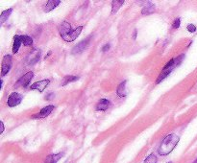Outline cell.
I'll list each match as a JSON object with an SVG mask.
<instances>
[{"instance_id":"obj_15","label":"cell","mask_w":197,"mask_h":163,"mask_svg":"<svg viewBox=\"0 0 197 163\" xmlns=\"http://www.w3.org/2000/svg\"><path fill=\"white\" fill-rule=\"evenodd\" d=\"M63 156V153H60L57 154H50V156L46 157L45 163H57L60 160V158H62Z\"/></svg>"},{"instance_id":"obj_21","label":"cell","mask_w":197,"mask_h":163,"mask_svg":"<svg viewBox=\"0 0 197 163\" xmlns=\"http://www.w3.org/2000/svg\"><path fill=\"white\" fill-rule=\"evenodd\" d=\"M143 162L144 163H157L158 162V157H157V156L155 153H151V154H149L146 158H145Z\"/></svg>"},{"instance_id":"obj_28","label":"cell","mask_w":197,"mask_h":163,"mask_svg":"<svg viewBox=\"0 0 197 163\" xmlns=\"http://www.w3.org/2000/svg\"><path fill=\"white\" fill-rule=\"evenodd\" d=\"M133 37H134V40H136V30H135L134 35H133Z\"/></svg>"},{"instance_id":"obj_3","label":"cell","mask_w":197,"mask_h":163,"mask_svg":"<svg viewBox=\"0 0 197 163\" xmlns=\"http://www.w3.org/2000/svg\"><path fill=\"white\" fill-rule=\"evenodd\" d=\"M91 38V36H89V37L86 38V40H82L77 45H75L73 48H72V54H80V53H82L83 51H85V49L87 48L89 44Z\"/></svg>"},{"instance_id":"obj_12","label":"cell","mask_w":197,"mask_h":163,"mask_svg":"<svg viewBox=\"0 0 197 163\" xmlns=\"http://www.w3.org/2000/svg\"><path fill=\"white\" fill-rule=\"evenodd\" d=\"M126 84H127V81H123L122 83L119 84L117 89V93L119 97H125L127 95V89H126Z\"/></svg>"},{"instance_id":"obj_17","label":"cell","mask_w":197,"mask_h":163,"mask_svg":"<svg viewBox=\"0 0 197 163\" xmlns=\"http://www.w3.org/2000/svg\"><path fill=\"white\" fill-rule=\"evenodd\" d=\"M155 11V5L152 3H149L148 5H146L142 10H141V14L142 15H150Z\"/></svg>"},{"instance_id":"obj_9","label":"cell","mask_w":197,"mask_h":163,"mask_svg":"<svg viewBox=\"0 0 197 163\" xmlns=\"http://www.w3.org/2000/svg\"><path fill=\"white\" fill-rule=\"evenodd\" d=\"M49 83H50V81L48 79L42 80L41 82H37V83L33 84L30 88L31 89H37V90H38L40 92H44V90L45 89V87H47V85L49 84Z\"/></svg>"},{"instance_id":"obj_2","label":"cell","mask_w":197,"mask_h":163,"mask_svg":"<svg viewBox=\"0 0 197 163\" xmlns=\"http://www.w3.org/2000/svg\"><path fill=\"white\" fill-rule=\"evenodd\" d=\"M23 97L22 95H20L18 92H13L11 93L9 97H8V101H7V105L10 106V108H14V106H18L21 101H22Z\"/></svg>"},{"instance_id":"obj_8","label":"cell","mask_w":197,"mask_h":163,"mask_svg":"<svg viewBox=\"0 0 197 163\" xmlns=\"http://www.w3.org/2000/svg\"><path fill=\"white\" fill-rule=\"evenodd\" d=\"M82 30H83V26H79V27H77L75 30H73L69 35H67L66 37H63V40H65V41H67V42H71V41H73V40H75L77 37H79V35L81 34V32H82Z\"/></svg>"},{"instance_id":"obj_5","label":"cell","mask_w":197,"mask_h":163,"mask_svg":"<svg viewBox=\"0 0 197 163\" xmlns=\"http://www.w3.org/2000/svg\"><path fill=\"white\" fill-rule=\"evenodd\" d=\"M71 32H72L71 26L67 21H63V22L59 26V33H60V35H61L62 38L66 37L67 35H69Z\"/></svg>"},{"instance_id":"obj_14","label":"cell","mask_w":197,"mask_h":163,"mask_svg":"<svg viewBox=\"0 0 197 163\" xmlns=\"http://www.w3.org/2000/svg\"><path fill=\"white\" fill-rule=\"evenodd\" d=\"M30 59L29 61V64H35L38 62V59H40V57H41V51L40 50H33L31 53H30Z\"/></svg>"},{"instance_id":"obj_16","label":"cell","mask_w":197,"mask_h":163,"mask_svg":"<svg viewBox=\"0 0 197 163\" xmlns=\"http://www.w3.org/2000/svg\"><path fill=\"white\" fill-rule=\"evenodd\" d=\"M124 4V0H114L112 2V14H117Z\"/></svg>"},{"instance_id":"obj_23","label":"cell","mask_w":197,"mask_h":163,"mask_svg":"<svg viewBox=\"0 0 197 163\" xmlns=\"http://www.w3.org/2000/svg\"><path fill=\"white\" fill-rule=\"evenodd\" d=\"M180 24H181V18H176L174 20L173 24H172V27L174 29H178L180 27Z\"/></svg>"},{"instance_id":"obj_25","label":"cell","mask_w":197,"mask_h":163,"mask_svg":"<svg viewBox=\"0 0 197 163\" xmlns=\"http://www.w3.org/2000/svg\"><path fill=\"white\" fill-rule=\"evenodd\" d=\"M54 97H55V94H54L53 92L48 93V94H47V95L45 96V100H47V101L53 100V99H54Z\"/></svg>"},{"instance_id":"obj_30","label":"cell","mask_w":197,"mask_h":163,"mask_svg":"<svg viewBox=\"0 0 197 163\" xmlns=\"http://www.w3.org/2000/svg\"><path fill=\"white\" fill-rule=\"evenodd\" d=\"M167 163H172V162H171V161H170V162H167Z\"/></svg>"},{"instance_id":"obj_24","label":"cell","mask_w":197,"mask_h":163,"mask_svg":"<svg viewBox=\"0 0 197 163\" xmlns=\"http://www.w3.org/2000/svg\"><path fill=\"white\" fill-rule=\"evenodd\" d=\"M187 29L190 33H194L196 31V27H195V25H193V24H188Z\"/></svg>"},{"instance_id":"obj_7","label":"cell","mask_w":197,"mask_h":163,"mask_svg":"<svg viewBox=\"0 0 197 163\" xmlns=\"http://www.w3.org/2000/svg\"><path fill=\"white\" fill-rule=\"evenodd\" d=\"M34 77V73L33 72H27L26 74L23 75L21 78L18 81V85H21V87H26L27 85L30 84V82L32 81Z\"/></svg>"},{"instance_id":"obj_29","label":"cell","mask_w":197,"mask_h":163,"mask_svg":"<svg viewBox=\"0 0 197 163\" xmlns=\"http://www.w3.org/2000/svg\"><path fill=\"white\" fill-rule=\"evenodd\" d=\"M193 163H197V159H196V160H195V161H194Z\"/></svg>"},{"instance_id":"obj_20","label":"cell","mask_w":197,"mask_h":163,"mask_svg":"<svg viewBox=\"0 0 197 163\" xmlns=\"http://www.w3.org/2000/svg\"><path fill=\"white\" fill-rule=\"evenodd\" d=\"M171 72H172V69H168V70H162V71L161 72V74L159 75V77H158V79H157V82H156V83H157V84H160L162 80L165 79L166 77H167V76L170 74Z\"/></svg>"},{"instance_id":"obj_27","label":"cell","mask_w":197,"mask_h":163,"mask_svg":"<svg viewBox=\"0 0 197 163\" xmlns=\"http://www.w3.org/2000/svg\"><path fill=\"white\" fill-rule=\"evenodd\" d=\"M3 131H4V124H3V122H1V131H0V132L2 134Z\"/></svg>"},{"instance_id":"obj_26","label":"cell","mask_w":197,"mask_h":163,"mask_svg":"<svg viewBox=\"0 0 197 163\" xmlns=\"http://www.w3.org/2000/svg\"><path fill=\"white\" fill-rule=\"evenodd\" d=\"M110 47H111L110 43H107V44L103 47V48H102V51H103V52H107V51L110 49Z\"/></svg>"},{"instance_id":"obj_1","label":"cell","mask_w":197,"mask_h":163,"mask_svg":"<svg viewBox=\"0 0 197 163\" xmlns=\"http://www.w3.org/2000/svg\"><path fill=\"white\" fill-rule=\"evenodd\" d=\"M179 140L180 137L175 134L167 135L162 141L160 147L158 149V153H159L160 156H167L177 146V144L179 143Z\"/></svg>"},{"instance_id":"obj_6","label":"cell","mask_w":197,"mask_h":163,"mask_svg":"<svg viewBox=\"0 0 197 163\" xmlns=\"http://www.w3.org/2000/svg\"><path fill=\"white\" fill-rule=\"evenodd\" d=\"M53 109H54V106H46L44 108H42L38 113L33 115L32 118H44L46 116H48L53 111Z\"/></svg>"},{"instance_id":"obj_19","label":"cell","mask_w":197,"mask_h":163,"mask_svg":"<svg viewBox=\"0 0 197 163\" xmlns=\"http://www.w3.org/2000/svg\"><path fill=\"white\" fill-rule=\"evenodd\" d=\"M12 12H13V9H12V8H10V9H8V10L4 11L2 12L1 15H0V22H1V24H3L8 19V18H9V16L11 15Z\"/></svg>"},{"instance_id":"obj_13","label":"cell","mask_w":197,"mask_h":163,"mask_svg":"<svg viewBox=\"0 0 197 163\" xmlns=\"http://www.w3.org/2000/svg\"><path fill=\"white\" fill-rule=\"evenodd\" d=\"M21 43H22V40H21L20 35H15L14 37V44H13V53L16 54L18 52Z\"/></svg>"},{"instance_id":"obj_18","label":"cell","mask_w":197,"mask_h":163,"mask_svg":"<svg viewBox=\"0 0 197 163\" xmlns=\"http://www.w3.org/2000/svg\"><path fill=\"white\" fill-rule=\"evenodd\" d=\"M78 80V77H76V76H71V75H67V76H66V77H63V79L62 80V85L63 87V85H66V84H69V83H72V82H75V81H77Z\"/></svg>"},{"instance_id":"obj_4","label":"cell","mask_w":197,"mask_h":163,"mask_svg":"<svg viewBox=\"0 0 197 163\" xmlns=\"http://www.w3.org/2000/svg\"><path fill=\"white\" fill-rule=\"evenodd\" d=\"M12 67V56L11 55H6L3 58L2 61V67H1V75L5 76L8 72L11 70Z\"/></svg>"},{"instance_id":"obj_10","label":"cell","mask_w":197,"mask_h":163,"mask_svg":"<svg viewBox=\"0 0 197 163\" xmlns=\"http://www.w3.org/2000/svg\"><path fill=\"white\" fill-rule=\"evenodd\" d=\"M111 106V102L107 99H101L96 105V110L97 111H105L107 110Z\"/></svg>"},{"instance_id":"obj_11","label":"cell","mask_w":197,"mask_h":163,"mask_svg":"<svg viewBox=\"0 0 197 163\" xmlns=\"http://www.w3.org/2000/svg\"><path fill=\"white\" fill-rule=\"evenodd\" d=\"M59 4H61V1H60V0H49L44 6V12H51L52 10H54Z\"/></svg>"},{"instance_id":"obj_22","label":"cell","mask_w":197,"mask_h":163,"mask_svg":"<svg viewBox=\"0 0 197 163\" xmlns=\"http://www.w3.org/2000/svg\"><path fill=\"white\" fill-rule=\"evenodd\" d=\"M21 37V40H22V43L25 46H30L33 43V38L29 36H20Z\"/></svg>"}]
</instances>
